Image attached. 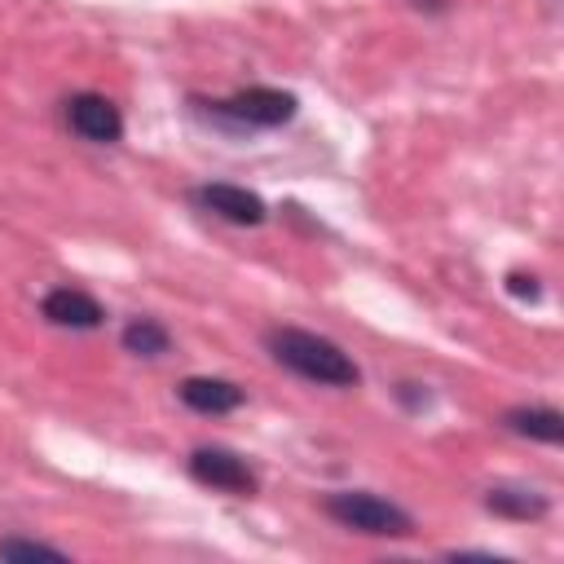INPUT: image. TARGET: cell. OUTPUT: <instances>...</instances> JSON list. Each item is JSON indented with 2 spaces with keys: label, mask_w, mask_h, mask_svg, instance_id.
<instances>
[{
  "label": "cell",
  "mask_w": 564,
  "mask_h": 564,
  "mask_svg": "<svg viewBox=\"0 0 564 564\" xmlns=\"http://www.w3.org/2000/svg\"><path fill=\"white\" fill-rule=\"evenodd\" d=\"M176 397L189 410H198V414H229V410H238L247 401V392L234 379H216V375H189V379H181Z\"/></svg>",
  "instance_id": "8"
},
{
  "label": "cell",
  "mask_w": 564,
  "mask_h": 564,
  "mask_svg": "<svg viewBox=\"0 0 564 564\" xmlns=\"http://www.w3.org/2000/svg\"><path fill=\"white\" fill-rule=\"evenodd\" d=\"M189 476L207 489H220V494H234V498H251L260 489L256 471L247 467L242 454L225 449V445H198L189 454Z\"/></svg>",
  "instance_id": "4"
},
{
  "label": "cell",
  "mask_w": 564,
  "mask_h": 564,
  "mask_svg": "<svg viewBox=\"0 0 564 564\" xmlns=\"http://www.w3.org/2000/svg\"><path fill=\"white\" fill-rule=\"evenodd\" d=\"M66 123H70V132H79L93 145H110V141L123 137V115L101 93H75L66 101Z\"/></svg>",
  "instance_id": "5"
},
{
  "label": "cell",
  "mask_w": 564,
  "mask_h": 564,
  "mask_svg": "<svg viewBox=\"0 0 564 564\" xmlns=\"http://www.w3.org/2000/svg\"><path fill=\"white\" fill-rule=\"evenodd\" d=\"M40 313H44L53 326H66V330H97V326L106 322V308H101L88 291H79V286H57V291H48L44 304H40Z\"/></svg>",
  "instance_id": "7"
},
{
  "label": "cell",
  "mask_w": 564,
  "mask_h": 564,
  "mask_svg": "<svg viewBox=\"0 0 564 564\" xmlns=\"http://www.w3.org/2000/svg\"><path fill=\"white\" fill-rule=\"evenodd\" d=\"M502 423L516 436H529V441H542V445H560L564 441V414L551 410V405H516V410L502 414Z\"/></svg>",
  "instance_id": "9"
},
{
  "label": "cell",
  "mask_w": 564,
  "mask_h": 564,
  "mask_svg": "<svg viewBox=\"0 0 564 564\" xmlns=\"http://www.w3.org/2000/svg\"><path fill=\"white\" fill-rule=\"evenodd\" d=\"M0 560H66V551L26 538H0Z\"/></svg>",
  "instance_id": "12"
},
{
  "label": "cell",
  "mask_w": 564,
  "mask_h": 564,
  "mask_svg": "<svg viewBox=\"0 0 564 564\" xmlns=\"http://www.w3.org/2000/svg\"><path fill=\"white\" fill-rule=\"evenodd\" d=\"M194 203L207 207L212 216L229 220V225H264V216H269V207H264V198H260L256 189L229 185V181H207V185H198V189H194Z\"/></svg>",
  "instance_id": "6"
},
{
  "label": "cell",
  "mask_w": 564,
  "mask_h": 564,
  "mask_svg": "<svg viewBox=\"0 0 564 564\" xmlns=\"http://www.w3.org/2000/svg\"><path fill=\"white\" fill-rule=\"evenodd\" d=\"M507 291L516 295V300H542V282L533 278V273H507Z\"/></svg>",
  "instance_id": "13"
},
{
  "label": "cell",
  "mask_w": 564,
  "mask_h": 564,
  "mask_svg": "<svg viewBox=\"0 0 564 564\" xmlns=\"http://www.w3.org/2000/svg\"><path fill=\"white\" fill-rule=\"evenodd\" d=\"M119 344H123V352H132V357H163V352L172 348V335H167V326H163L159 317H132V322L123 326Z\"/></svg>",
  "instance_id": "11"
},
{
  "label": "cell",
  "mask_w": 564,
  "mask_h": 564,
  "mask_svg": "<svg viewBox=\"0 0 564 564\" xmlns=\"http://www.w3.org/2000/svg\"><path fill=\"white\" fill-rule=\"evenodd\" d=\"M485 507H489L494 516H507V520H542L551 502H546V494H538V489L498 485V489L485 494Z\"/></svg>",
  "instance_id": "10"
},
{
  "label": "cell",
  "mask_w": 564,
  "mask_h": 564,
  "mask_svg": "<svg viewBox=\"0 0 564 564\" xmlns=\"http://www.w3.org/2000/svg\"><path fill=\"white\" fill-rule=\"evenodd\" d=\"M295 110H300L295 93L264 88V84L242 88V93L216 101V115H220V119H234V123H247V128H282V123L295 119Z\"/></svg>",
  "instance_id": "3"
},
{
  "label": "cell",
  "mask_w": 564,
  "mask_h": 564,
  "mask_svg": "<svg viewBox=\"0 0 564 564\" xmlns=\"http://www.w3.org/2000/svg\"><path fill=\"white\" fill-rule=\"evenodd\" d=\"M264 344H269L273 361L295 370L300 379H313V383H326V388H357L361 383L357 361L326 335H313V330H300V326H273L264 335Z\"/></svg>",
  "instance_id": "1"
},
{
  "label": "cell",
  "mask_w": 564,
  "mask_h": 564,
  "mask_svg": "<svg viewBox=\"0 0 564 564\" xmlns=\"http://www.w3.org/2000/svg\"><path fill=\"white\" fill-rule=\"evenodd\" d=\"M326 516L339 520L352 533H370V538H410L414 533V516L370 489H339L326 494Z\"/></svg>",
  "instance_id": "2"
}]
</instances>
